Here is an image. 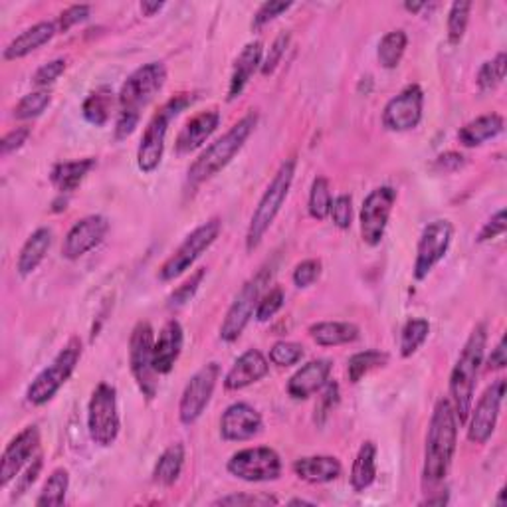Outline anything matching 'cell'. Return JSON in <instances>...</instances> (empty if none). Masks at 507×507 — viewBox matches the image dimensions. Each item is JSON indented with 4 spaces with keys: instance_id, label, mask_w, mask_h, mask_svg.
<instances>
[{
    "instance_id": "6da1fadb",
    "label": "cell",
    "mask_w": 507,
    "mask_h": 507,
    "mask_svg": "<svg viewBox=\"0 0 507 507\" xmlns=\"http://www.w3.org/2000/svg\"><path fill=\"white\" fill-rule=\"evenodd\" d=\"M167 81V68L163 61H149L137 68L119 89V117L116 123V139H127L139 126L141 109L147 108L153 98Z\"/></svg>"
},
{
    "instance_id": "7a4b0ae2",
    "label": "cell",
    "mask_w": 507,
    "mask_h": 507,
    "mask_svg": "<svg viewBox=\"0 0 507 507\" xmlns=\"http://www.w3.org/2000/svg\"><path fill=\"white\" fill-rule=\"evenodd\" d=\"M458 444V418L452 402L442 399L434 407L424 450L422 475L428 484H438L448 475Z\"/></svg>"
},
{
    "instance_id": "3957f363",
    "label": "cell",
    "mask_w": 507,
    "mask_h": 507,
    "mask_svg": "<svg viewBox=\"0 0 507 507\" xmlns=\"http://www.w3.org/2000/svg\"><path fill=\"white\" fill-rule=\"evenodd\" d=\"M485 343H488V329H485L484 324L475 325L468 341H465L456 365L452 369L450 402L454 412H456L458 422H465L470 418L475 380H478L485 355Z\"/></svg>"
},
{
    "instance_id": "277c9868",
    "label": "cell",
    "mask_w": 507,
    "mask_h": 507,
    "mask_svg": "<svg viewBox=\"0 0 507 507\" xmlns=\"http://www.w3.org/2000/svg\"><path fill=\"white\" fill-rule=\"evenodd\" d=\"M258 123V116L252 111L244 116L240 121L234 123V126L224 133L221 139H216L211 147H206L199 159H196L191 169H189V183L192 186H199L204 181L212 179L214 174H219L226 164H229L240 149L244 147V143L248 141V137L252 136V131L256 129Z\"/></svg>"
},
{
    "instance_id": "5b68a950",
    "label": "cell",
    "mask_w": 507,
    "mask_h": 507,
    "mask_svg": "<svg viewBox=\"0 0 507 507\" xmlns=\"http://www.w3.org/2000/svg\"><path fill=\"white\" fill-rule=\"evenodd\" d=\"M296 167H297L296 157L286 159L282 164H279V169L274 174L272 183L268 184L264 196L260 199V202H258L256 211L252 214L250 226H248V232H246L248 252H252L258 246H260L262 238L274 224L277 212L282 211V206L289 194V189H292V183L296 177Z\"/></svg>"
},
{
    "instance_id": "8992f818",
    "label": "cell",
    "mask_w": 507,
    "mask_h": 507,
    "mask_svg": "<svg viewBox=\"0 0 507 507\" xmlns=\"http://www.w3.org/2000/svg\"><path fill=\"white\" fill-rule=\"evenodd\" d=\"M191 103L192 98L183 93V96L169 99L157 113H155L147 129L143 133L137 149V167L141 173L151 174L159 169L164 153V139H167L169 123L177 117L186 106H191Z\"/></svg>"
},
{
    "instance_id": "52a82bcc",
    "label": "cell",
    "mask_w": 507,
    "mask_h": 507,
    "mask_svg": "<svg viewBox=\"0 0 507 507\" xmlns=\"http://www.w3.org/2000/svg\"><path fill=\"white\" fill-rule=\"evenodd\" d=\"M81 357V343L78 339H71L70 343L60 351L56 359L40 372L33 380V385L26 390V399L30 405L42 407L48 400L56 397V392L66 385L71 372L76 371L78 361Z\"/></svg>"
},
{
    "instance_id": "ba28073f",
    "label": "cell",
    "mask_w": 507,
    "mask_h": 507,
    "mask_svg": "<svg viewBox=\"0 0 507 507\" xmlns=\"http://www.w3.org/2000/svg\"><path fill=\"white\" fill-rule=\"evenodd\" d=\"M119 412H117V390L108 382H99L91 392L88 407V430L89 438L98 446L108 448L119 437Z\"/></svg>"
},
{
    "instance_id": "9c48e42d",
    "label": "cell",
    "mask_w": 507,
    "mask_h": 507,
    "mask_svg": "<svg viewBox=\"0 0 507 507\" xmlns=\"http://www.w3.org/2000/svg\"><path fill=\"white\" fill-rule=\"evenodd\" d=\"M221 230H222V221L211 219L186 236L184 242L173 252L169 260L161 266L159 277L163 282H171V279L179 277L189 270V268L216 242Z\"/></svg>"
},
{
    "instance_id": "30bf717a",
    "label": "cell",
    "mask_w": 507,
    "mask_h": 507,
    "mask_svg": "<svg viewBox=\"0 0 507 507\" xmlns=\"http://www.w3.org/2000/svg\"><path fill=\"white\" fill-rule=\"evenodd\" d=\"M155 335L149 322H139L131 331L129 339V369L139 390L147 400L157 397V371L153 367Z\"/></svg>"
},
{
    "instance_id": "8fae6325",
    "label": "cell",
    "mask_w": 507,
    "mask_h": 507,
    "mask_svg": "<svg viewBox=\"0 0 507 507\" xmlns=\"http://www.w3.org/2000/svg\"><path fill=\"white\" fill-rule=\"evenodd\" d=\"M270 276L272 272L264 268V270L258 272L254 277L248 279L240 292H238L221 325V339L226 341V343H234V341L244 333L246 325L250 324V319L256 315V307L262 297V289Z\"/></svg>"
},
{
    "instance_id": "7c38bea8",
    "label": "cell",
    "mask_w": 507,
    "mask_h": 507,
    "mask_svg": "<svg viewBox=\"0 0 507 507\" xmlns=\"http://www.w3.org/2000/svg\"><path fill=\"white\" fill-rule=\"evenodd\" d=\"M226 468H229L234 478L242 482H276L282 475V458H279V454L274 448L268 446L244 448L232 454Z\"/></svg>"
},
{
    "instance_id": "4fadbf2b",
    "label": "cell",
    "mask_w": 507,
    "mask_h": 507,
    "mask_svg": "<svg viewBox=\"0 0 507 507\" xmlns=\"http://www.w3.org/2000/svg\"><path fill=\"white\" fill-rule=\"evenodd\" d=\"M219 377H221V365L209 363L201 371H196L191 380L186 382L179 402V418L184 427H191V424H194L202 417V412L206 410V407H209V402L214 395Z\"/></svg>"
},
{
    "instance_id": "5bb4252c",
    "label": "cell",
    "mask_w": 507,
    "mask_h": 507,
    "mask_svg": "<svg viewBox=\"0 0 507 507\" xmlns=\"http://www.w3.org/2000/svg\"><path fill=\"white\" fill-rule=\"evenodd\" d=\"M397 202V191L392 186H379L361 206V238L369 246H379L385 238L392 206Z\"/></svg>"
},
{
    "instance_id": "9a60e30c",
    "label": "cell",
    "mask_w": 507,
    "mask_h": 507,
    "mask_svg": "<svg viewBox=\"0 0 507 507\" xmlns=\"http://www.w3.org/2000/svg\"><path fill=\"white\" fill-rule=\"evenodd\" d=\"M454 236V226L450 221H434L427 229L422 230L418 248H417V260H415V279L428 277L444 256H446L450 242Z\"/></svg>"
},
{
    "instance_id": "2e32d148",
    "label": "cell",
    "mask_w": 507,
    "mask_h": 507,
    "mask_svg": "<svg viewBox=\"0 0 507 507\" xmlns=\"http://www.w3.org/2000/svg\"><path fill=\"white\" fill-rule=\"evenodd\" d=\"M503 397H505V380L500 379L484 392V397L478 400L475 408L470 410L472 418L468 427V440L472 444H485L492 438V434L495 432V424H498L500 418Z\"/></svg>"
},
{
    "instance_id": "e0dca14e",
    "label": "cell",
    "mask_w": 507,
    "mask_h": 507,
    "mask_svg": "<svg viewBox=\"0 0 507 507\" xmlns=\"http://www.w3.org/2000/svg\"><path fill=\"white\" fill-rule=\"evenodd\" d=\"M424 93L420 86L410 84L402 89L397 98H392L385 111H382V126L389 131H410L415 129L422 119Z\"/></svg>"
},
{
    "instance_id": "ac0fdd59",
    "label": "cell",
    "mask_w": 507,
    "mask_h": 507,
    "mask_svg": "<svg viewBox=\"0 0 507 507\" xmlns=\"http://www.w3.org/2000/svg\"><path fill=\"white\" fill-rule=\"evenodd\" d=\"M108 230H109V222L106 216L101 214L86 216V219L78 221L70 229L64 246H61V256H64L66 260H80L81 256H86L103 240V238H106Z\"/></svg>"
},
{
    "instance_id": "d6986e66",
    "label": "cell",
    "mask_w": 507,
    "mask_h": 507,
    "mask_svg": "<svg viewBox=\"0 0 507 507\" xmlns=\"http://www.w3.org/2000/svg\"><path fill=\"white\" fill-rule=\"evenodd\" d=\"M40 446V432L36 427H26L23 432L16 434V438L10 440L0 462V488L18 478L20 470L34 458Z\"/></svg>"
},
{
    "instance_id": "ffe728a7",
    "label": "cell",
    "mask_w": 507,
    "mask_h": 507,
    "mask_svg": "<svg viewBox=\"0 0 507 507\" xmlns=\"http://www.w3.org/2000/svg\"><path fill=\"white\" fill-rule=\"evenodd\" d=\"M264 420L248 402H234L221 418V437L229 442H246L262 432Z\"/></svg>"
},
{
    "instance_id": "44dd1931",
    "label": "cell",
    "mask_w": 507,
    "mask_h": 507,
    "mask_svg": "<svg viewBox=\"0 0 507 507\" xmlns=\"http://www.w3.org/2000/svg\"><path fill=\"white\" fill-rule=\"evenodd\" d=\"M268 371H270V361H268L262 351L248 349L234 361L232 369L226 372L224 377V389L226 390H242L246 387L254 385V382L262 380Z\"/></svg>"
},
{
    "instance_id": "7402d4cb",
    "label": "cell",
    "mask_w": 507,
    "mask_h": 507,
    "mask_svg": "<svg viewBox=\"0 0 507 507\" xmlns=\"http://www.w3.org/2000/svg\"><path fill=\"white\" fill-rule=\"evenodd\" d=\"M333 363L329 359L309 361L287 382V395L296 400H305L325 387Z\"/></svg>"
},
{
    "instance_id": "603a6c76",
    "label": "cell",
    "mask_w": 507,
    "mask_h": 507,
    "mask_svg": "<svg viewBox=\"0 0 507 507\" xmlns=\"http://www.w3.org/2000/svg\"><path fill=\"white\" fill-rule=\"evenodd\" d=\"M184 343V333L183 327L177 319H171V322L164 324L161 329L159 339L155 341L153 347V367L157 371V375H169L174 369L183 351Z\"/></svg>"
},
{
    "instance_id": "cb8c5ba5",
    "label": "cell",
    "mask_w": 507,
    "mask_h": 507,
    "mask_svg": "<svg viewBox=\"0 0 507 507\" xmlns=\"http://www.w3.org/2000/svg\"><path fill=\"white\" fill-rule=\"evenodd\" d=\"M219 123H221V113L216 109H206L196 113L194 117L184 123V127L181 129L177 137V143H174V149H177L179 155L199 149L201 145L216 131Z\"/></svg>"
},
{
    "instance_id": "d4e9b609",
    "label": "cell",
    "mask_w": 507,
    "mask_h": 507,
    "mask_svg": "<svg viewBox=\"0 0 507 507\" xmlns=\"http://www.w3.org/2000/svg\"><path fill=\"white\" fill-rule=\"evenodd\" d=\"M262 54H264L262 42H250L244 46L240 56H238L234 61L230 88H229V101H234L236 98L242 96L248 81H250V78L256 74V70L262 66Z\"/></svg>"
},
{
    "instance_id": "484cf974",
    "label": "cell",
    "mask_w": 507,
    "mask_h": 507,
    "mask_svg": "<svg viewBox=\"0 0 507 507\" xmlns=\"http://www.w3.org/2000/svg\"><path fill=\"white\" fill-rule=\"evenodd\" d=\"M56 33H58L56 23H38L34 26H30L5 48L3 58L6 61H10V60H20L28 54H33V52L38 50L40 46L48 44Z\"/></svg>"
},
{
    "instance_id": "4316f807",
    "label": "cell",
    "mask_w": 507,
    "mask_h": 507,
    "mask_svg": "<svg viewBox=\"0 0 507 507\" xmlns=\"http://www.w3.org/2000/svg\"><path fill=\"white\" fill-rule=\"evenodd\" d=\"M52 242H54V232L50 229H38L36 232L30 234V238L23 246V250L18 254L16 270L20 277H28L38 270V266L44 262Z\"/></svg>"
},
{
    "instance_id": "83f0119b",
    "label": "cell",
    "mask_w": 507,
    "mask_h": 507,
    "mask_svg": "<svg viewBox=\"0 0 507 507\" xmlns=\"http://www.w3.org/2000/svg\"><path fill=\"white\" fill-rule=\"evenodd\" d=\"M294 472L307 484H329L339 478L343 465L335 456H305L294 462Z\"/></svg>"
},
{
    "instance_id": "f1b7e54d",
    "label": "cell",
    "mask_w": 507,
    "mask_h": 507,
    "mask_svg": "<svg viewBox=\"0 0 507 507\" xmlns=\"http://www.w3.org/2000/svg\"><path fill=\"white\" fill-rule=\"evenodd\" d=\"M503 131V117L500 113H488L474 119L458 131V141L464 147H478V145L495 139Z\"/></svg>"
},
{
    "instance_id": "f546056e",
    "label": "cell",
    "mask_w": 507,
    "mask_h": 507,
    "mask_svg": "<svg viewBox=\"0 0 507 507\" xmlns=\"http://www.w3.org/2000/svg\"><path fill=\"white\" fill-rule=\"evenodd\" d=\"M93 167H96V159L58 163V164H54V169H52V173H50V181L61 194L74 192Z\"/></svg>"
},
{
    "instance_id": "4dcf8cb0",
    "label": "cell",
    "mask_w": 507,
    "mask_h": 507,
    "mask_svg": "<svg viewBox=\"0 0 507 507\" xmlns=\"http://www.w3.org/2000/svg\"><path fill=\"white\" fill-rule=\"evenodd\" d=\"M309 335L322 347H337L359 339V327L347 322H322L309 327Z\"/></svg>"
},
{
    "instance_id": "1f68e13d",
    "label": "cell",
    "mask_w": 507,
    "mask_h": 507,
    "mask_svg": "<svg viewBox=\"0 0 507 507\" xmlns=\"http://www.w3.org/2000/svg\"><path fill=\"white\" fill-rule=\"evenodd\" d=\"M377 478V446L375 442L367 440L359 448L357 458L351 468V485L355 492H365Z\"/></svg>"
},
{
    "instance_id": "d6a6232c",
    "label": "cell",
    "mask_w": 507,
    "mask_h": 507,
    "mask_svg": "<svg viewBox=\"0 0 507 507\" xmlns=\"http://www.w3.org/2000/svg\"><path fill=\"white\" fill-rule=\"evenodd\" d=\"M184 465V446L181 442H174L164 450L157 464L153 468V482L159 485H173L179 480Z\"/></svg>"
},
{
    "instance_id": "836d02e7",
    "label": "cell",
    "mask_w": 507,
    "mask_h": 507,
    "mask_svg": "<svg viewBox=\"0 0 507 507\" xmlns=\"http://www.w3.org/2000/svg\"><path fill=\"white\" fill-rule=\"evenodd\" d=\"M113 109V91L109 88H99L96 91H91L86 98L84 106H81V113H84L86 121H89L91 126L103 127L111 117Z\"/></svg>"
},
{
    "instance_id": "e575fe53",
    "label": "cell",
    "mask_w": 507,
    "mask_h": 507,
    "mask_svg": "<svg viewBox=\"0 0 507 507\" xmlns=\"http://www.w3.org/2000/svg\"><path fill=\"white\" fill-rule=\"evenodd\" d=\"M408 36L405 30H392V33L382 36L377 50V58L380 61V66L385 70H395L399 68L402 56L407 52Z\"/></svg>"
},
{
    "instance_id": "d590c367",
    "label": "cell",
    "mask_w": 507,
    "mask_h": 507,
    "mask_svg": "<svg viewBox=\"0 0 507 507\" xmlns=\"http://www.w3.org/2000/svg\"><path fill=\"white\" fill-rule=\"evenodd\" d=\"M70 488V474L66 468H56L50 474L48 482L40 492L36 505L38 507H58L66 502V493Z\"/></svg>"
},
{
    "instance_id": "8d00e7d4",
    "label": "cell",
    "mask_w": 507,
    "mask_h": 507,
    "mask_svg": "<svg viewBox=\"0 0 507 507\" xmlns=\"http://www.w3.org/2000/svg\"><path fill=\"white\" fill-rule=\"evenodd\" d=\"M430 333V324L427 319H408L407 325L400 331V355L408 359L417 353V351L424 345V341L428 339Z\"/></svg>"
},
{
    "instance_id": "74e56055",
    "label": "cell",
    "mask_w": 507,
    "mask_h": 507,
    "mask_svg": "<svg viewBox=\"0 0 507 507\" xmlns=\"http://www.w3.org/2000/svg\"><path fill=\"white\" fill-rule=\"evenodd\" d=\"M389 355L387 353H380V351L375 349H369V351H361V353L353 355L349 359V365H347V375L351 382H359L365 375L372 369H379L382 365H387Z\"/></svg>"
},
{
    "instance_id": "f35d334b",
    "label": "cell",
    "mask_w": 507,
    "mask_h": 507,
    "mask_svg": "<svg viewBox=\"0 0 507 507\" xmlns=\"http://www.w3.org/2000/svg\"><path fill=\"white\" fill-rule=\"evenodd\" d=\"M331 202H333V196H331L329 181L325 177H315L309 191V216L315 221H325L331 212Z\"/></svg>"
},
{
    "instance_id": "ab89813d",
    "label": "cell",
    "mask_w": 507,
    "mask_h": 507,
    "mask_svg": "<svg viewBox=\"0 0 507 507\" xmlns=\"http://www.w3.org/2000/svg\"><path fill=\"white\" fill-rule=\"evenodd\" d=\"M52 103V93L48 89H38L33 93H26V96L16 103L13 116L20 121L36 119L42 116Z\"/></svg>"
},
{
    "instance_id": "60d3db41",
    "label": "cell",
    "mask_w": 507,
    "mask_h": 507,
    "mask_svg": "<svg viewBox=\"0 0 507 507\" xmlns=\"http://www.w3.org/2000/svg\"><path fill=\"white\" fill-rule=\"evenodd\" d=\"M505 66H507V56L505 52H500L493 60L485 61V64L478 71V88L480 91H492L498 88L503 78H505Z\"/></svg>"
},
{
    "instance_id": "b9f144b4",
    "label": "cell",
    "mask_w": 507,
    "mask_h": 507,
    "mask_svg": "<svg viewBox=\"0 0 507 507\" xmlns=\"http://www.w3.org/2000/svg\"><path fill=\"white\" fill-rule=\"evenodd\" d=\"M470 13H472V3H454L448 13V40L450 44H460L465 34V28L470 23Z\"/></svg>"
},
{
    "instance_id": "7bdbcfd3",
    "label": "cell",
    "mask_w": 507,
    "mask_h": 507,
    "mask_svg": "<svg viewBox=\"0 0 507 507\" xmlns=\"http://www.w3.org/2000/svg\"><path fill=\"white\" fill-rule=\"evenodd\" d=\"M305 351L299 343L294 341H277L270 349V363L277 367H292L304 359Z\"/></svg>"
},
{
    "instance_id": "ee69618b",
    "label": "cell",
    "mask_w": 507,
    "mask_h": 507,
    "mask_svg": "<svg viewBox=\"0 0 507 507\" xmlns=\"http://www.w3.org/2000/svg\"><path fill=\"white\" fill-rule=\"evenodd\" d=\"M284 302H286V296H284V289L276 286L272 287L270 292H268L266 296L260 297V302H258V307H256V319L260 324L268 322V319H272L279 309L284 307Z\"/></svg>"
},
{
    "instance_id": "f6af8a7d",
    "label": "cell",
    "mask_w": 507,
    "mask_h": 507,
    "mask_svg": "<svg viewBox=\"0 0 507 507\" xmlns=\"http://www.w3.org/2000/svg\"><path fill=\"white\" fill-rule=\"evenodd\" d=\"M204 276H206V270L204 268H201V270H196L183 286L174 289V292L169 296V307H183L184 304H189L194 297L196 289L201 287Z\"/></svg>"
},
{
    "instance_id": "bcb514c9",
    "label": "cell",
    "mask_w": 507,
    "mask_h": 507,
    "mask_svg": "<svg viewBox=\"0 0 507 507\" xmlns=\"http://www.w3.org/2000/svg\"><path fill=\"white\" fill-rule=\"evenodd\" d=\"M214 505H230V507H242V505H277V500L270 493H229L224 498L216 500Z\"/></svg>"
},
{
    "instance_id": "7dc6e473",
    "label": "cell",
    "mask_w": 507,
    "mask_h": 507,
    "mask_svg": "<svg viewBox=\"0 0 507 507\" xmlns=\"http://www.w3.org/2000/svg\"><path fill=\"white\" fill-rule=\"evenodd\" d=\"M331 219H333V224L341 230H347L351 226V221H353V201H351L349 194H341L337 199H333L331 202Z\"/></svg>"
},
{
    "instance_id": "c3c4849f",
    "label": "cell",
    "mask_w": 507,
    "mask_h": 507,
    "mask_svg": "<svg viewBox=\"0 0 507 507\" xmlns=\"http://www.w3.org/2000/svg\"><path fill=\"white\" fill-rule=\"evenodd\" d=\"M289 8H292V3H282V0H270V3H264L260 8L256 10L254 20H252V28L260 30L268 23L276 20L279 14L287 13Z\"/></svg>"
},
{
    "instance_id": "681fc988",
    "label": "cell",
    "mask_w": 507,
    "mask_h": 507,
    "mask_svg": "<svg viewBox=\"0 0 507 507\" xmlns=\"http://www.w3.org/2000/svg\"><path fill=\"white\" fill-rule=\"evenodd\" d=\"M287 44H289V34H287V33H282V34H279V36L274 40V44H272L270 52H268L266 60H262V66H260L262 76L274 74V70L277 68L279 61H282V56L286 54Z\"/></svg>"
},
{
    "instance_id": "f907efd6",
    "label": "cell",
    "mask_w": 507,
    "mask_h": 507,
    "mask_svg": "<svg viewBox=\"0 0 507 507\" xmlns=\"http://www.w3.org/2000/svg\"><path fill=\"white\" fill-rule=\"evenodd\" d=\"M66 60H61V58H58V60H52V61H48V64H44V66H40L38 70H36V74H34V78H33V81L34 84L38 86V88H48L50 84H54V81L64 74L66 71Z\"/></svg>"
},
{
    "instance_id": "816d5d0a",
    "label": "cell",
    "mask_w": 507,
    "mask_h": 507,
    "mask_svg": "<svg viewBox=\"0 0 507 507\" xmlns=\"http://www.w3.org/2000/svg\"><path fill=\"white\" fill-rule=\"evenodd\" d=\"M89 13H91L89 5H74L66 8L64 13L58 16V23H56L58 33H68L71 26L84 23V20L89 18Z\"/></svg>"
},
{
    "instance_id": "f5cc1de1",
    "label": "cell",
    "mask_w": 507,
    "mask_h": 507,
    "mask_svg": "<svg viewBox=\"0 0 507 507\" xmlns=\"http://www.w3.org/2000/svg\"><path fill=\"white\" fill-rule=\"evenodd\" d=\"M322 276V262L319 260H305L296 266L294 270V284L297 287H309L317 282V277Z\"/></svg>"
},
{
    "instance_id": "db71d44e",
    "label": "cell",
    "mask_w": 507,
    "mask_h": 507,
    "mask_svg": "<svg viewBox=\"0 0 507 507\" xmlns=\"http://www.w3.org/2000/svg\"><path fill=\"white\" fill-rule=\"evenodd\" d=\"M339 402V385L333 380H327L322 389V397H319V405L315 408L319 418H325L331 410L337 407Z\"/></svg>"
},
{
    "instance_id": "11a10c76",
    "label": "cell",
    "mask_w": 507,
    "mask_h": 507,
    "mask_svg": "<svg viewBox=\"0 0 507 507\" xmlns=\"http://www.w3.org/2000/svg\"><path fill=\"white\" fill-rule=\"evenodd\" d=\"M505 232V211H498L492 219L484 224V229L478 234V242H488L493 240Z\"/></svg>"
},
{
    "instance_id": "9f6ffc18",
    "label": "cell",
    "mask_w": 507,
    "mask_h": 507,
    "mask_svg": "<svg viewBox=\"0 0 507 507\" xmlns=\"http://www.w3.org/2000/svg\"><path fill=\"white\" fill-rule=\"evenodd\" d=\"M28 137H30V129L28 127H16V129H13L10 133H6V136L3 137V141H0V153L8 155V153H13V151H18L28 141Z\"/></svg>"
},
{
    "instance_id": "6f0895ef",
    "label": "cell",
    "mask_w": 507,
    "mask_h": 507,
    "mask_svg": "<svg viewBox=\"0 0 507 507\" xmlns=\"http://www.w3.org/2000/svg\"><path fill=\"white\" fill-rule=\"evenodd\" d=\"M40 470H42V456H36L33 462L28 464L26 474L23 475V478H18V493L16 495L28 492L30 485H33L38 480Z\"/></svg>"
},
{
    "instance_id": "680465c9",
    "label": "cell",
    "mask_w": 507,
    "mask_h": 507,
    "mask_svg": "<svg viewBox=\"0 0 507 507\" xmlns=\"http://www.w3.org/2000/svg\"><path fill=\"white\" fill-rule=\"evenodd\" d=\"M464 164H465L464 155L448 151V153L440 155V157L437 159V163H434V167H437L442 173H452V171H458L460 167H464Z\"/></svg>"
},
{
    "instance_id": "91938a15",
    "label": "cell",
    "mask_w": 507,
    "mask_h": 507,
    "mask_svg": "<svg viewBox=\"0 0 507 507\" xmlns=\"http://www.w3.org/2000/svg\"><path fill=\"white\" fill-rule=\"evenodd\" d=\"M505 365H507V349H505V337H502L498 347L492 351V355L488 359V369L490 371H500Z\"/></svg>"
},
{
    "instance_id": "94428289",
    "label": "cell",
    "mask_w": 507,
    "mask_h": 507,
    "mask_svg": "<svg viewBox=\"0 0 507 507\" xmlns=\"http://www.w3.org/2000/svg\"><path fill=\"white\" fill-rule=\"evenodd\" d=\"M163 6H164L163 3H151V0H143V3H141V13L145 16H155Z\"/></svg>"
},
{
    "instance_id": "6125c7cd",
    "label": "cell",
    "mask_w": 507,
    "mask_h": 507,
    "mask_svg": "<svg viewBox=\"0 0 507 507\" xmlns=\"http://www.w3.org/2000/svg\"><path fill=\"white\" fill-rule=\"evenodd\" d=\"M428 5L427 3H405V8L408 10V13H412V14H417V13H420L422 8H427Z\"/></svg>"
},
{
    "instance_id": "be15d7a7",
    "label": "cell",
    "mask_w": 507,
    "mask_h": 507,
    "mask_svg": "<svg viewBox=\"0 0 507 507\" xmlns=\"http://www.w3.org/2000/svg\"><path fill=\"white\" fill-rule=\"evenodd\" d=\"M289 505H314V503L305 502V500H292V502H289Z\"/></svg>"
},
{
    "instance_id": "e7e4bbea",
    "label": "cell",
    "mask_w": 507,
    "mask_h": 507,
    "mask_svg": "<svg viewBox=\"0 0 507 507\" xmlns=\"http://www.w3.org/2000/svg\"><path fill=\"white\" fill-rule=\"evenodd\" d=\"M503 492H505V488H502V490H500V500H498V505H503Z\"/></svg>"
}]
</instances>
